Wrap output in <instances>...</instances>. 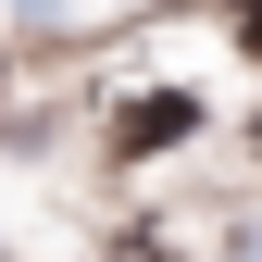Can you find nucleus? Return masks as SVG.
<instances>
[{
  "mask_svg": "<svg viewBox=\"0 0 262 262\" xmlns=\"http://www.w3.org/2000/svg\"><path fill=\"white\" fill-rule=\"evenodd\" d=\"M187 125H200V100H125V125H113V138H125V150H175Z\"/></svg>",
  "mask_w": 262,
  "mask_h": 262,
  "instance_id": "obj_1",
  "label": "nucleus"
},
{
  "mask_svg": "<svg viewBox=\"0 0 262 262\" xmlns=\"http://www.w3.org/2000/svg\"><path fill=\"white\" fill-rule=\"evenodd\" d=\"M237 38H250V50H262V0H237Z\"/></svg>",
  "mask_w": 262,
  "mask_h": 262,
  "instance_id": "obj_2",
  "label": "nucleus"
}]
</instances>
